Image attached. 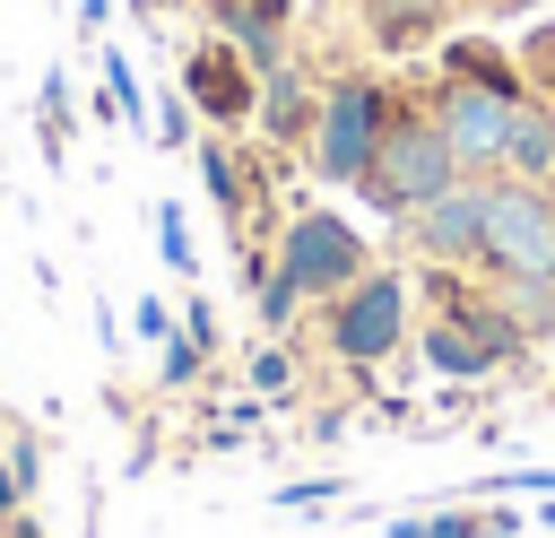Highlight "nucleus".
Returning <instances> with one entry per match:
<instances>
[{
    "label": "nucleus",
    "instance_id": "f257e3e1",
    "mask_svg": "<svg viewBox=\"0 0 555 538\" xmlns=\"http://www.w3.org/2000/svg\"><path fill=\"white\" fill-rule=\"evenodd\" d=\"M460 182V156H451V139H442V121H434V104H390V130H382V148H373V165H364V182H356V200L364 208H382V217H408V208H425L434 191H451Z\"/></svg>",
    "mask_w": 555,
    "mask_h": 538
},
{
    "label": "nucleus",
    "instance_id": "f03ea898",
    "mask_svg": "<svg viewBox=\"0 0 555 538\" xmlns=\"http://www.w3.org/2000/svg\"><path fill=\"white\" fill-rule=\"evenodd\" d=\"M477 269L486 278H555V182H529V174H494L486 182Z\"/></svg>",
    "mask_w": 555,
    "mask_h": 538
},
{
    "label": "nucleus",
    "instance_id": "7ed1b4c3",
    "mask_svg": "<svg viewBox=\"0 0 555 538\" xmlns=\"http://www.w3.org/2000/svg\"><path fill=\"white\" fill-rule=\"evenodd\" d=\"M390 104H399V95H390L382 78H364V69L338 78V87H321V121H312V148H304L312 174L356 191L364 165H373V148H382V130H390Z\"/></svg>",
    "mask_w": 555,
    "mask_h": 538
},
{
    "label": "nucleus",
    "instance_id": "20e7f679",
    "mask_svg": "<svg viewBox=\"0 0 555 538\" xmlns=\"http://www.w3.org/2000/svg\"><path fill=\"white\" fill-rule=\"evenodd\" d=\"M278 269L304 286V304H312V295L330 304V295H347V286L373 269V252H364V234H356L338 208H295L286 234H278Z\"/></svg>",
    "mask_w": 555,
    "mask_h": 538
},
{
    "label": "nucleus",
    "instance_id": "39448f33",
    "mask_svg": "<svg viewBox=\"0 0 555 538\" xmlns=\"http://www.w3.org/2000/svg\"><path fill=\"white\" fill-rule=\"evenodd\" d=\"M408 338V278L399 269H364L347 295H330V356L373 373L382 356H399Z\"/></svg>",
    "mask_w": 555,
    "mask_h": 538
},
{
    "label": "nucleus",
    "instance_id": "423d86ee",
    "mask_svg": "<svg viewBox=\"0 0 555 538\" xmlns=\"http://www.w3.org/2000/svg\"><path fill=\"white\" fill-rule=\"evenodd\" d=\"M425 104H434V121H442L460 174H503V148H512V113H520V95H494V87H477V78H442Z\"/></svg>",
    "mask_w": 555,
    "mask_h": 538
},
{
    "label": "nucleus",
    "instance_id": "0eeeda50",
    "mask_svg": "<svg viewBox=\"0 0 555 538\" xmlns=\"http://www.w3.org/2000/svg\"><path fill=\"white\" fill-rule=\"evenodd\" d=\"M486 182L494 174H460L451 191H434L425 208L399 217V243L416 260H442V269H477V243H486Z\"/></svg>",
    "mask_w": 555,
    "mask_h": 538
},
{
    "label": "nucleus",
    "instance_id": "6e6552de",
    "mask_svg": "<svg viewBox=\"0 0 555 538\" xmlns=\"http://www.w3.org/2000/svg\"><path fill=\"white\" fill-rule=\"evenodd\" d=\"M182 95H191V113H199L208 130H243V121L260 113V69H251L225 35H208V43L182 52Z\"/></svg>",
    "mask_w": 555,
    "mask_h": 538
},
{
    "label": "nucleus",
    "instance_id": "1a4fd4ad",
    "mask_svg": "<svg viewBox=\"0 0 555 538\" xmlns=\"http://www.w3.org/2000/svg\"><path fill=\"white\" fill-rule=\"evenodd\" d=\"M312 121H321L312 78H304L295 61H278V69L260 78V113H251V130H260L269 148H312Z\"/></svg>",
    "mask_w": 555,
    "mask_h": 538
},
{
    "label": "nucleus",
    "instance_id": "9d476101",
    "mask_svg": "<svg viewBox=\"0 0 555 538\" xmlns=\"http://www.w3.org/2000/svg\"><path fill=\"white\" fill-rule=\"evenodd\" d=\"M286 9L295 0H208V17H217V35L269 78L278 61H286Z\"/></svg>",
    "mask_w": 555,
    "mask_h": 538
},
{
    "label": "nucleus",
    "instance_id": "9b49d317",
    "mask_svg": "<svg viewBox=\"0 0 555 538\" xmlns=\"http://www.w3.org/2000/svg\"><path fill=\"white\" fill-rule=\"evenodd\" d=\"M347 9L364 17V35L382 52H416V43H442V26H451L460 0H347Z\"/></svg>",
    "mask_w": 555,
    "mask_h": 538
},
{
    "label": "nucleus",
    "instance_id": "f8f14e48",
    "mask_svg": "<svg viewBox=\"0 0 555 538\" xmlns=\"http://www.w3.org/2000/svg\"><path fill=\"white\" fill-rule=\"evenodd\" d=\"M416 356H425L442 382H486V373H503V364H494V347H486L468 321H451V312H434V321L416 330Z\"/></svg>",
    "mask_w": 555,
    "mask_h": 538
},
{
    "label": "nucleus",
    "instance_id": "ddd939ff",
    "mask_svg": "<svg viewBox=\"0 0 555 538\" xmlns=\"http://www.w3.org/2000/svg\"><path fill=\"white\" fill-rule=\"evenodd\" d=\"M442 78H477V87H494V95H529L520 52H503V43H486V35H442Z\"/></svg>",
    "mask_w": 555,
    "mask_h": 538
},
{
    "label": "nucleus",
    "instance_id": "4468645a",
    "mask_svg": "<svg viewBox=\"0 0 555 538\" xmlns=\"http://www.w3.org/2000/svg\"><path fill=\"white\" fill-rule=\"evenodd\" d=\"M199 182H208L217 217H225V226H234V243H243V217H251V165L234 156V139H225V130H208V139H199Z\"/></svg>",
    "mask_w": 555,
    "mask_h": 538
},
{
    "label": "nucleus",
    "instance_id": "2eb2a0df",
    "mask_svg": "<svg viewBox=\"0 0 555 538\" xmlns=\"http://www.w3.org/2000/svg\"><path fill=\"white\" fill-rule=\"evenodd\" d=\"M503 174L555 182V113H546L538 95H520V113H512V148H503Z\"/></svg>",
    "mask_w": 555,
    "mask_h": 538
},
{
    "label": "nucleus",
    "instance_id": "dca6fc26",
    "mask_svg": "<svg viewBox=\"0 0 555 538\" xmlns=\"http://www.w3.org/2000/svg\"><path fill=\"white\" fill-rule=\"evenodd\" d=\"M520 69H529V95H538V104L555 113V17L520 35Z\"/></svg>",
    "mask_w": 555,
    "mask_h": 538
},
{
    "label": "nucleus",
    "instance_id": "f3484780",
    "mask_svg": "<svg viewBox=\"0 0 555 538\" xmlns=\"http://www.w3.org/2000/svg\"><path fill=\"white\" fill-rule=\"evenodd\" d=\"M43 156L52 165L69 156V78L61 69H43Z\"/></svg>",
    "mask_w": 555,
    "mask_h": 538
},
{
    "label": "nucleus",
    "instance_id": "a211bd4d",
    "mask_svg": "<svg viewBox=\"0 0 555 538\" xmlns=\"http://www.w3.org/2000/svg\"><path fill=\"white\" fill-rule=\"evenodd\" d=\"M295 312H304V286H295L286 269H269V278H260V330H278V338H286V330H295Z\"/></svg>",
    "mask_w": 555,
    "mask_h": 538
},
{
    "label": "nucleus",
    "instance_id": "6ab92c4d",
    "mask_svg": "<svg viewBox=\"0 0 555 538\" xmlns=\"http://www.w3.org/2000/svg\"><path fill=\"white\" fill-rule=\"evenodd\" d=\"M199 364H208V347H199L191 330H173V338L156 347V373H165V390H191V382H199Z\"/></svg>",
    "mask_w": 555,
    "mask_h": 538
},
{
    "label": "nucleus",
    "instance_id": "aec40b11",
    "mask_svg": "<svg viewBox=\"0 0 555 538\" xmlns=\"http://www.w3.org/2000/svg\"><path fill=\"white\" fill-rule=\"evenodd\" d=\"M104 95H113V121H139V113H147V95H139V69H130L121 52H104Z\"/></svg>",
    "mask_w": 555,
    "mask_h": 538
},
{
    "label": "nucleus",
    "instance_id": "412c9836",
    "mask_svg": "<svg viewBox=\"0 0 555 538\" xmlns=\"http://www.w3.org/2000/svg\"><path fill=\"white\" fill-rule=\"evenodd\" d=\"M156 148H199V113H191V95H182V87L156 104Z\"/></svg>",
    "mask_w": 555,
    "mask_h": 538
},
{
    "label": "nucleus",
    "instance_id": "4be33fe9",
    "mask_svg": "<svg viewBox=\"0 0 555 538\" xmlns=\"http://www.w3.org/2000/svg\"><path fill=\"white\" fill-rule=\"evenodd\" d=\"M156 252H165V269H182V278L199 269V252H191V226H182V208H173V200L156 208Z\"/></svg>",
    "mask_w": 555,
    "mask_h": 538
},
{
    "label": "nucleus",
    "instance_id": "5701e85b",
    "mask_svg": "<svg viewBox=\"0 0 555 538\" xmlns=\"http://www.w3.org/2000/svg\"><path fill=\"white\" fill-rule=\"evenodd\" d=\"M251 390H260V399H286V390H295V356H286V347H260V356H251Z\"/></svg>",
    "mask_w": 555,
    "mask_h": 538
},
{
    "label": "nucleus",
    "instance_id": "b1692460",
    "mask_svg": "<svg viewBox=\"0 0 555 538\" xmlns=\"http://www.w3.org/2000/svg\"><path fill=\"white\" fill-rule=\"evenodd\" d=\"M330 495H347V477H295V486H278V503H286V512H304V503H330Z\"/></svg>",
    "mask_w": 555,
    "mask_h": 538
},
{
    "label": "nucleus",
    "instance_id": "393cba45",
    "mask_svg": "<svg viewBox=\"0 0 555 538\" xmlns=\"http://www.w3.org/2000/svg\"><path fill=\"white\" fill-rule=\"evenodd\" d=\"M130 330H139V338H156V347H165V338H173V312H165V304H156V295H139V312H130Z\"/></svg>",
    "mask_w": 555,
    "mask_h": 538
},
{
    "label": "nucleus",
    "instance_id": "a878e982",
    "mask_svg": "<svg viewBox=\"0 0 555 538\" xmlns=\"http://www.w3.org/2000/svg\"><path fill=\"white\" fill-rule=\"evenodd\" d=\"M182 330H191V338H199V347L217 356V312H208V295H191V312H182Z\"/></svg>",
    "mask_w": 555,
    "mask_h": 538
},
{
    "label": "nucleus",
    "instance_id": "bb28decb",
    "mask_svg": "<svg viewBox=\"0 0 555 538\" xmlns=\"http://www.w3.org/2000/svg\"><path fill=\"white\" fill-rule=\"evenodd\" d=\"M9 469H17V486H35V477H43V451H35V434L9 451Z\"/></svg>",
    "mask_w": 555,
    "mask_h": 538
},
{
    "label": "nucleus",
    "instance_id": "cd10ccee",
    "mask_svg": "<svg viewBox=\"0 0 555 538\" xmlns=\"http://www.w3.org/2000/svg\"><path fill=\"white\" fill-rule=\"evenodd\" d=\"M17 495H26V486H17V469H9V460H0V529H9V521H17Z\"/></svg>",
    "mask_w": 555,
    "mask_h": 538
},
{
    "label": "nucleus",
    "instance_id": "c85d7f7f",
    "mask_svg": "<svg viewBox=\"0 0 555 538\" xmlns=\"http://www.w3.org/2000/svg\"><path fill=\"white\" fill-rule=\"evenodd\" d=\"M104 17H113V0H78V26H87V35H95Z\"/></svg>",
    "mask_w": 555,
    "mask_h": 538
},
{
    "label": "nucleus",
    "instance_id": "c756f323",
    "mask_svg": "<svg viewBox=\"0 0 555 538\" xmlns=\"http://www.w3.org/2000/svg\"><path fill=\"white\" fill-rule=\"evenodd\" d=\"M460 9H486V17H503V9H538V0H460Z\"/></svg>",
    "mask_w": 555,
    "mask_h": 538
},
{
    "label": "nucleus",
    "instance_id": "7c9ffc66",
    "mask_svg": "<svg viewBox=\"0 0 555 538\" xmlns=\"http://www.w3.org/2000/svg\"><path fill=\"white\" fill-rule=\"evenodd\" d=\"M538 529H555V495H546V512H538Z\"/></svg>",
    "mask_w": 555,
    "mask_h": 538
},
{
    "label": "nucleus",
    "instance_id": "2f4dec72",
    "mask_svg": "<svg viewBox=\"0 0 555 538\" xmlns=\"http://www.w3.org/2000/svg\"><path fill=\"white\" fill-rule=\"evenodd\" d=\"M9 529H17V538H35V521H9Z\"/></svg>",
    "mask_w": 555,
    "mask_h": 538
}]
</instances>
